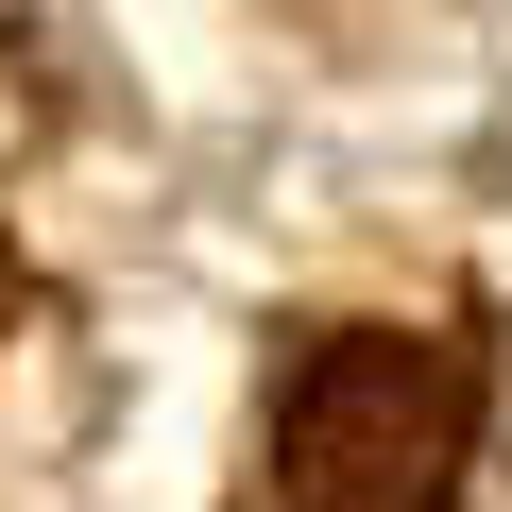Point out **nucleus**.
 <instances>
[{
    "label": "nucleus",
    "mask_w": 512,
    "mask_h": 512,
    "mask_svg": "<svg viewBox=\"0 0 512 512\" xmlns=\"http://www.w3.org/2000/svg\"><path fill=\"white\" fill-rule=\"evenodd\" d=\"M478 461V342L342 325L274 410V512H444Z\"/></svg>",
    "instance_id": "obj_1"
}]
</instances>
